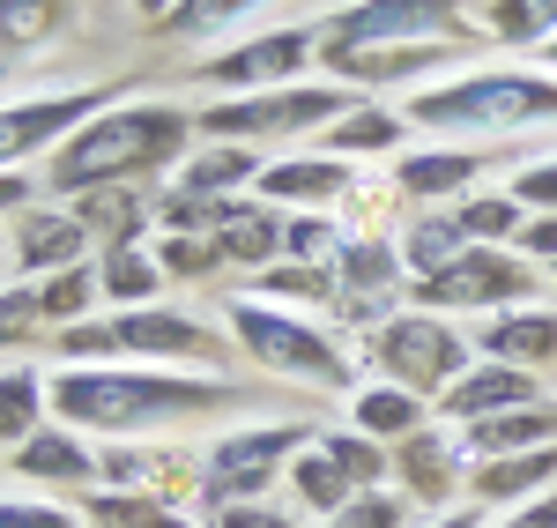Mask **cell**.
<instances>
[{"label": "cell", "instance_id": "3957f363", "mask_svg": "<svg viewBox=\"0 0 557 528\" xmlns=\"http://www.w3.org/2000/svg\"><path fill=\"white\" fill-rule=\"evenodd\" d=\"M186 134H194L186 105H112L45 157V194H104L186 164Z\"/></svg>", "mask_w": 557, "mask_h": 528}, {"label": "cell", "instance_id": "ab89813d", "mask_svg": "<svg viewBox=\"0 0 557 528\" xmlns=\"http://www.w3.org/2000/svg\"><path fill=\"white\" fill-rule=\"evenodd\" d=\"M401 491H364V499H349L343 514H327V528H401Z\"/></svg>", "mask_w": 557, "mask_h": 528}, {"label": "cell", "instance_id": "44dd1931", "mask_svg": "<svg viewBox=\"0 0 557 528\" xmlns=\"http://www.w3.org/2000/svg\"><path fill=\"white\" fill-rule=\"evenodd\" d=\"M283 209H268V201H223V217H215V254L223 261H246V268H275L283 261Z\"/></svg>", "mask_w": 557, "mask_h": 528}, {"label": "cell", "instance_id": "6da1fadb", "mask_svg": "<svg viewBox=\"0 0 557 528\" xmlns=\"http://www.w3.org/2000/svg\"><path fill=\"white\" fill-rule=\"evenodd\" d=\"M45 402L67 432L141 440L186 417H209L215 402H238V388L215 372H172V365H60Z\"/></svg>", "mask_w": 557, "mask_h": 528}, {"label": "cell", "instance_id": "52a82bcc", "mask_svg": "<svg viewBox=\"0 0 557 528\" xmlns=\"http://www.w3.org/2000/svg\"><path fill=\"white\" fill-rule=\"evenodd\" d=\"M349 105H364V97L343 89V83H283V89H253V97L201 105V112H194V134H209V142H246V149H253V142L335 127Z\"/></svg>", "mask_w": 557, "mask_h": 528}, {"label": "cell", "instance_id": "4316f807", "mask_svg": "<svg viewBox=\"0 0 557 528\" xmlns=\"http://www.w3.org/2000/svg\"><path fill=\"white\" fill-rule=\"evenodd\" d=\"M401 142V112H386V105H349L335 127H320V149L327 157H386Z\"/></svg>", "mask_w": 557, "mask_h": 528}, {"label": "cell", "instance_id": "60d3db41", "mask_svg": "<svg viewBox=\"0 0 557 528\" xmlns=\"http://www.w3.org/2000/svg\"><path fill=\"white\" fill-rule=\"evenodd\" d=\"M0 528H83V514H67L52 499H0Z\"/></svg>", "mask_w": 557, "mask_h": 528}, {"label": "cell", "instance_id": "83f0119b", "mask_svg": "<svg viewBox=\"0 0 557 528\" xmlns=\"http://www.w3.org/2000/svg\"><path fill=\"white\" fill-rule=\"evenodd\" d=\"M417 425H424V395L372 380V388L357 395V425H349V432H364V440H380V446H401Z\"/></svg>", "mask_w": 557, "mask_h": 528}, {"label": "cell", "instance_id": "4dcf8cb0", "mask_svg": "<svg viewBox=\"0 0 557 528\" xmlns=\"http://www.w3.org/2000/svg\"><path fill=\"white\" fill-rule=\"evenodd\" d=\"M260 8H275V0H178L172 15H164V30L186 45L215 38V30H238V23H253Z\"/></svg>", "mask_w": 557, "mask_h": 528}, {"label": "cell", "instance_id": "ac0fdd59", "mask_svg": "<svg viewBox=\"0 0 557 528\" xmlns=\"http://www.w3.org/2000/svg\"><path fill=\"white\" fill-rule=\"evenodd\" d=\"M483 164H491V157H475L469 142H438V149H417V157L394 164V194H409V201L461 194V201H469V186L483 179Z\"/></svg>", "mask_w": 557, "mask_h": 528}, {"label": "cell", "instance_id": "f907efd6", "mask_svg": "<svg viewBox=\"0 0 557 528\" xmlns=\"http://www.w3.org/2000/svg\"><path fill=\"white\" fill-rule=\"evenodd\" d=\"M543 75H557V38H550V45H543Z\"/></svg>", "mask_w": 557, "mask_h": 528}, {"label": "cell", "instance_id": "277c9868", "mask_svg": "<svg viewBox=\"0 0 557 528\" xmlns=\"http://www.w3.org/2000/svg\"><path fill=\"white\" fill-rule=\"evenodd\" d=\"M401 120H417L431 134H528V127H557V75L543 67H475V75H446L424 83Z\"/></svg>", "mask_w": 557, "mask_h": 528}, {"label": "cell", "instance_id": "7bdbcfd3", "mask_svg": "<svg viewBox=\"0 0 557 528\" xmlns=\"http://www.w3.org/2000/svg\"><path fill=\"white\" fill-rule=\"evenodd\" d=\"M209 528H298V521L275 514L268 499H238V506H209Z\"/></svg>", "mask_w": 557, "mask_h": 528}, {"label": "cell", "instance_id": "7dc6e473", "mask_svg": "<svg viewBox=\"0 0 557 528\" xmlns=\"http://www.w3.org/2000/svg\"><path fill=\"white\" fill-rule=\"evenodd\" d=\"M149 528H194V521H186L178 506H157V514H149Z\"/></svg>", "mask_w": 557, "mask_h": 528}, {"label": "cell", "instance_id": "8d00e7d4", "mask_svg": "<svg viewBox=\"0 0 557 528\" xmlns=\"http://www.w3.org/2000/svg\"><path fill=\"white\" fill-rule=\"evenodd\" d=\"M157 506H172V499H157V491H112V484H97L89 491V506H83V521L97 528H149V514Z\"/></svg>", "mask_w": 557, "mask_h": 528}, {"label": "cell", "instance_id": "d6986e66", "mask_svg": "<svg viewBox=\"0 0 557 528\" xmlns=\"http://www.w3.org/2000/svg\"><path fill=\"white\" fill-rule=\"evenodd\" d=\"M253 179H260V157L246 142H209V149H194L172 172V194H186V201H238Z\"/></svg>", "mask_w": 557, "mask_h": 528}, {"label": "cell", "instance_id": "ee69618b", "mask_svg": "<svg viewBox=\"0 0 557 528\" xmlns=\"http://www.w3.org/2000/svg\"><path fill=\"white\" fill-rule=\"evenodd\" d=\"M491 528H557V491L528 499V506H506V521H491Z\"/></svg>", "mask_w": 557, "mask_h": 528}, {"label": "cell", "instance_id": "f35d334b", "mask_svg": "<svg viewBox=\"0 0 557 528\" xmlns=\"http://www.w3.org/2000/svg\"><path fill=\"white\" fill-rule=\"evenodd\" d=\"M157 261H164V275H209V268H223V254H215V238L164 231V238H157Z\"/></svg>", "mask_w": 557, "mask_h": 528}, {"label": "cell", "instance_id": "f546056e", "mask_svg": "<svg viewBox=\"0 0 557 528\" xmlns=\"http://www.w3.org/2000/svg\"><path fill=\"white\" fill-rule=\"evenodd\" d=\"M67 8H75V0H0V60L38 52V45L67 23Z\"/></svg>", "mask_w": 557, "mask_h": 528}, {"label": "cell", "instance_id": "f6af8a7d", "mask_svg": "<svg viewBox=\"0 0 557 528\" xmlns=\"http://www.w3.org/2000/svg\"><path fill=\"white\" fill-rule=\"evenodd\" d=\"M520 254H535V261L557 268V217H528L520 223Z\"/></svg>", "mask_w": 557, "mask_h": 528}, {"label": "cell", "instance_id": "5bb4252c", "mask_svg": "<svg viewBox=\"0 0 557 528\" xmlns=\"http://www.w3.org/2000/svg\"><path fill=\"white\" fill-rule=\"evenodd\" d=\"M461 469H469V440L454 425H417L409 440L394 446V484H401V499L446 506L461 491Z\"/></svg>", "mask_w": 557, "mask_h": 528}, {"label": "cell", "instance_id": "8fae6325", "mask_svg": "<svg viewBox=\"0 0 557 528\" xmlns=\"http://www.w3.org/2000/svg\"><path fill=\"white\" fill-rule=\"evenodd\" d=\"M312 60H320V30L283 23V30H253V38H238V45H223V52H209V60H194V83H201V89H238V97H253V89L298 83Z\"/></svg>", "mask_w": 557, "mask_h": 528}, {"label": "cell", "instance_id": "484cf974", "mask_svg": "<svg viewBox=\"0 0 557 528\" xmlns=\"http://www.w3.org/2000/svg\"><path fill=\"white\" fill-rule=\"evenodd\" d=\"M164 283H172V275H164V261H157V246H112V254L97 261V291H104L120 312L157 306Z\"/></svg>", "mask_w": 557, "mask_h": 528}, {"label": "cell", "instance_id": "ffe728a7", "mask_svg": "<svg viewBox=\"0 0 557 528\" xmlns=\"http://www.w3.org/2000/svg\"><path fill=\"white\" fill-rule=\"evenodd\" d=\"M469 491L483 499V506H528V499H543V491H557V446L469 462Z\"/></svg>", "mask_w": 557, "mask_h": 528}, {"label": "cell", "instance_id": "74e56055", "mask_svg": "<svg viewBox=\"0 0 557 528\" xmlns=\"http://www.w3.org/2000/svg\"><path fill=\"white\" fill-rule=\"evenodd\" d=\"M335 254H343V231L327 217H290L283 223V261H312V268H335Z\"/></svg>", "mask_w": 557, "mask_h": 528}, {"label": "cell", "instance_id": "7c38bea8", "mask_svg": "<svg viewBox=\"0 0 557 528\" xmlns=\"http://www.w3.org/2000/svg\"><path fill=\"white\" fill-rule=\"evenodd\" d=\"M97 112H112V89H45V97H23V105H0V172H23L38 149L52 157Z\"/></svg>", "mask_w": 557, "mask_h": 528}, {"label": "cell", "instance_id": "bcb514c9", "mask_svg": "<svg viewBox=\"0 0 557 528\" xmlns=\"http://www.w3.org/2000/svg\"><path fill=\"white\" fill-rule=\"evenodd\" d=\"M8 209H30V179L23 172H0V217Z\"/></svg>", "mask_w": 557, "mask_h": 528}, {"label": "cell", "instance_id": "1f68e13d", "mask_svg": "<svg viewBox=\"0 0 557 528\" xmlns=\"http://www.w3.org/2000/svg\"><path fill=\"white\" fill-rule=\"evenodd\" d=\"M483 23H491L498 45H535V52H543V45L557 38V0H491Z\"/></svg>", "mask_w": 557, "mask_h": 528}, {"label": "cell", "instance_id": "816d5d0a", "mask_svg": "<svg viewBox=\"0 0 557 528\" xmlns=\"http://www.w3.org/2000/svg\"><path fill=\"white\" fill-rule=\"evenodd\" d=\"M550 275H557V268H550Z\"/></svg>", "mask_w": 557, "mask_h": 528}, {"label": "cell", "instance_id": "d4e9b609", "mask_svg": "<svg viewBox=\"0 0 557 528\" xmlns=\"http://www.w3.org/2000/svg\"><path fill=\"white\" fill-rule=\"evenodd\" d=\"M283 477H290V491H298L305 514H343L349 499H364V491H357V477H349L343 462L320 446V432H312V446H298V462H290Z\"/></svg>", "mask_w": 557, "mask_h": 528}, {"label": "cell", "instance_id": "d590c367", "mask_svg": "<svg viewBox=\"0 0 557 528\" xmlns=\"http://www.w3.org/2000/svg\"><path fill=\"white\" fill-rule=\"evenodd\" d=\"M320 446L357 477V491H386V477H394V446L364 440V432H320Z\"/></svg>", "mask_w": 557, "mask_h": 528}, {"label": "cell", "instance_id": "cb8c5ba5", "mask_svg": "<svg viewBox=\"0 0 557 528\" xmlns=\"http://www.w3.org/2000/svg\"><path fill=\"white\" fill-rule=\"evenodd\" d=\"M469 462H498V454H535V446H557V409L550 402H528V409H506L491 425H469Z\"/></svg>", "mask_w": 557, "mask_h": 528}, {"label": "cell", "instance_id": "c3c4849f", "mask_svg": "<svg viewBox=\"0 0 557 528\" xmlns=\"http://www.w3.org/2000/svg\"><path fill=\"white\" fill-rule=\"evenodd\" d=\"M134 8H141V15H149V23H164V15H172L178 0H134Z\"/></svg>", "mask_w": 557, "mask_h": 528}, {"label": "cell", "instance_id": "836d02e7", "mask_svg": "<svg viewBox=\"0 0 557 528\" xmlns=\"http://www.w3.org/2000/svg\"><path fill=\"white\" fill-rule=\"evenodd\" d=\"M461 254H469V238H461L454 217H424L409 238H401V268H409V275H438V268L461 261Z\"/></svg>", "mask_w": 557, "mask_h": 528}, {"label": "cell", "instance_id": "7a4b0ae2", "mask_svg": "<svg viewBox=\"0 0 557 528\" xmlns=\"http://www.w3.org/2000/svg\"><path fill=\"white\" fill-rule=\"evenodd\" d=\"M469 45V15L461 0H349L320 23V67L327 83H401L446 67Z\"/></svg>", "mask_w": 557, "mask_h": 528}, {"label": "cell", "instance_id": "e0dca14e", "mask_svg": "<svg viewBox=\"0 0 557 528\" xmlns=\"http://www.w3.org/2000/svg\"><path fill=\"white\" fill-rule=\"evenodd\" d=\"M349 164L343 157H283V164H260L253 194L268 201V209H320V201H335V194H349Z\"/></svg>", "mask_w": 557, "mask_h": 528}, {"label": "cell", "instance_id": "8992f818", "mask_svg": "<svg viewBox=\"0 0 557 528\" xmlns=\"http://www.w3.org/2000/svg\"><path fill=\"white\" fill-rule=\"evenodd\" d=\"M223 320H231L238 351L253 357L260 372H275V380H305V388H349V380H357V365H349L343 343H335L327 328H312L305 312H290V306L231 298Z\"/></svg>", "mask_w": 557, "mask_h": 528}, {"label": "cell", "instance_id": "9a60e30c", "mask_svg": "<svg viewBox=\"0 0 557 528\" xmlns=\"http://www.w3.org/2000/svg\"><path fill=\"white\" fill-rule=\"evenodd\" d=\"M89 254V223L75 209H23L15 223V275L30 283V275H67V268H83Z\"/></svg>", "mask_w": 557, "mask_h": 528}, {"label": "cell", "instance_id": "e575fe53", "mask_svg": "<svg viewBox=\"0 0 557 528\" xmlns=\"http://www.w3.org/2000/svg\"><path fill=\"white\" fill-rule=\"evenodd\" d=\"M260 291H268V306H320V298H335V268L275 261V268H260Z\"/></svg>", "mask_w": 557, "mask_h": 528}, {"label": "cell", "instance_id": "d6a6232c", "mask_svg": "<svg viewBox=\"0 0 557 528\" xmlns=\"http://www.w3.org/2000/svg\"><path fill=\"white\" fill-rule=\"evenodd\" d=\"M446 217L461 223V238H469V246H513V238H520V223H528L513 194H475V201L446 209Z\"/></svg>", "mask_w": 557, "mask_h": 528}, {"label": "cell", "instance_id": "30bf717a", "mask_svg": "<svg viewBox=\"0 0 557 528\" xmlns=\"http://www.w3.org/2000/svg\"><path fill=\"white\" fill-rule=\"evenodd\" d=\"M417 291V306L424 312H446V306H461V312H513L528 306V291H535V275H528V254H513V246H469L461 261H446L438 275H417L409 283Z\"/></svg>", "mask_w": 557, "mask_h": 528}, {"label": "cell", "instance_id": "7402d4cb", "mask_svg": "<svg viewBox=\"0 0 557 528\" xmlns=\"http://www.w3.org/2000/svg\"><path fill=\"white\" fill-rule=\"evenodd\" d=\"M15 469H23L30 484H83V491H97V454H89L83 432H67V425L30 432V440L15 446Z\"/></svg>", "mask_w": 557, "mask_h": 528}, {"label": "cell", "instance_id": "b9f144b4", "mask_svg": "<svg viewBox=\"0 0 557 528\" xmlns=\"http://www.w3.org/2000/svg\"><path fill=\"white\" fill-rule=\"evenodd\" d=\"M513 201H520V209L557 217V157H543V164H528V172L513 179Z\"/></svg>", "mask_w": 557, "mask_h": 528}, {"label": "cell", "instance_id": "681fc988", "mask_svg": "<svg viewBox=\"0 0 557 528\" xmlns=\"http://www.w3.org/2000/svg\"><path fill=\"white\" fill-rule=\"evenodd\" d=\"M431 528H483V514H438Z\"/></svg>", "mask_w": 557, "mask_h": 528}, {"label": "cell", "instance_id": "5b68a950", "mask_svg": "<svg viewBox=\"0 0 557 528\" xmlns=\"http://www.w3.org/2000/svg\"><path fill=\"white\" fill-rule=\"evenodd\" d=\"M52 351L67 365H172V372H194V365H215L223 343H215L209 320H194L178 306H134V312H112V320L60 328Z\"/></svg>", "mask_w": 557, "mask_h": 528}, {"label": "cell", "instance_id": "ba28073f", "mask_svg": "<svg viewBox=\"0 0 557 528\" xmlns=\"http://www.w3.org/2000/svg\"><path fill=\"white\" fill-rule=\"evenodd\" d=\"M475 343H461V328L446 320V312H386L380 328H372V343H364V357L380 365L386 388H409V395H446L461 372L475 365Z\"/></svg>", "mask_w": 557, "mask_h": 528}, {"label": "cell", "instance_id": "2e32d148", "mask_svg": "<svg viewBox=\"0 0 557 528\" xmlns=\"http://www.w3.org/2000/svg\"><path fill=\"white\" fill-rule=\"evenodd\" d=\"M475 357H498V365H520V372L557 365V312H543V306L491 312L483 335H475Z\"/></svg>", "mask_w": 557, "mask_h": 528}, {"label": "cell", "instance_id": "603a6c76", "mask_svg": "<svg viewBox=\"0 0 557 528\" xmlns=\"http://www.w3.org/2000/svg\"><path fill=\"white\" fill-rule=\"evenodd\" d=\"M401 283V246H386V238H343V254H335V306H380L386 291Z\"/></svg>", "mask_w": 557, "mask_h": 528}, {"label": "cell", "instance_id": "f1b7e54d", "mask_svg": "<svg viewBox=\"0 0 557 528\" xmlns=\"http://www.w3.org/2000/svg\"><path fill=\"white\" fill-rule=\"evenodd\" d=\"M45 380L30 372V365H8L0 372V446H23L30 432H45Z\"/></svg>", "mask_w": 557, "mask_h": 528}, {"label": "cell", "instance_id": "4fadbf2b", "mask_svg": "<svg viewBox=\"0 0 557 528\" xmlns=\"http://www.w3.org/2000/svg\"><path fill=\"white\" fill-rule=\"evenodd\" d=\"M528 402H543L535 388V372H520V365H498V357H475L469 372L446 388V395L431 402L454 432H469V425H491V417H506V409H528Z\"/></svg>", "mask_w": 557, "mask_h": 528}, {"label": "cell", "instance_id": "9c48e42d", "mask_svg": "<svg viewBox=\"0 0 557 528\" xmlns=\"http://www.w3.org/2000/svg\"><path fill=\"white\" fill-rule=\"evenodd\" d=\"M298 446H312L305 425H238V432H223V440L201 454V499H209V506L260 499V491L298 462Z\"/></svg>", "mask_w": 557, "mask_h": 528}]
</instances>
